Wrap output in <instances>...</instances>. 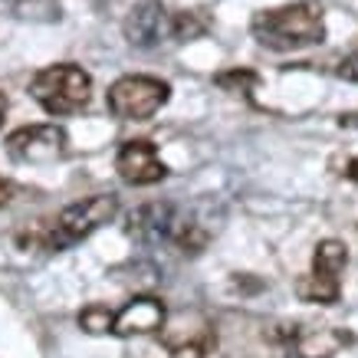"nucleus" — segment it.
Masks as SVG:
<instances>
[{
	"instance_id": "nucleus-1",
	"label": "nucleus",
	"mask_w": 358,
	"mask_h": 358,
	"mask_svg": "<svg viewBox=\"0 0 358 358\" xmlns=\"http://www.w3.org/2000/svg\"><path fill=\"white\" fill-rule=\"evenodd\" d=\"M250 30L257 36V43L276 53L289 50H306L326 40V17L315 0H299L286 3L276 10H260L250 20Z\"/></svg>"
},
{
	"instance_id": "nucleus-2",
	"label": "nucleus",
	"mask_w": 358,
	"mask_h": 358,
	"mask_svg": "<svg viewBox=\"0 0 358 358\" xmlns=\"http://www.w3.org/2000/svg\"><path fill=\"white\" fill-rule=\"evenodd\" d=\"M30 96L43 106L50 115H73L86 109L92 96V79L86 69L73 63H56L40 69L30 79Z\"/></svg>"
},
{
	"instance_id": "nucleus-3",
	"label": "nucleus",
	"mask_w": 358,
	"mask_h": 358,
	"mask_svg": "<svg viewBox=\"0 0 358 358\" xmlns=\"http://www.w3.org/2000/svg\"><path fill=\"white\" fill-rule=\"evenodd\" d=\"M119 210V201L112 194H96V197H86V201H76L69 204L59 214V217L50 224V227L36 230L33 234V243H43L46 250H66L69 243L89 237L92 230H99L102 224H109Z\"/></svg>"
},
{
	"instance_id": "nucleus-4",
	"label": "nucleus",
	"mask_w": 358,
	"mask_h": 358,
	"mask_svg": "<svg viewBox=\"0 0 358 358\" xmlns=\"http://www.w3.org/2000/svg\"><path fill=\"white\" fill-rule=\"evenodd\" d=\"M171 96V86L155 76H122L109 86L106 106L115 119L125 122H145L162 109Z\"/></svg>"
},
{
	"instance_id": "nucleus-5",
	"label": "nucleus",
	"mask_w": 358,
	"mask_h": 358,
	"mask_svg": "<svg viewBox=\"0 0 358 358\" xmlns=\"http://www.w3.org/2000/svg\"><path fill=\"white\" fill-rule=\"evenodd\" d=\"M162 342L174 358H204V355H210V348L217 345V336H214L210 322H204L201 315L181 313V315H174L171 322L164 319Z\"/></svg>"
},
{
	"instance_id": "nucleus-6",
	"label": "nucleus",
	"mask_w": 358,
	"mask_h": 358,
	"mask_svg": "<svg viewBox=\"0 0 358 358\" xmlns=\"http://www.w3.org/2000/svg\"><path fill=\"white\" fill-rule=\"evenodd\" d=\"M7 152L17 162H56L66 152V131L59 125H23L7 135Z\"/></svg>"
},
{
	"instance_id": "nucleus-7",
	"label": "nucleus",
	"mask_w": 358,
	"mask_h": 358,
	"mask_svg": "<svg viewBox=\"0 0 358 358\" xmlns=\"http://www.w3.org/2000/svg\"><path fill=\"white\" fill-rule=\"evenodd\" d=\"M115 171H119L122 181H129L135 187H145V185H158L164 181V162L158 158V148L152 141L145 138H135V141H125L115 155Z\"/></svg>"
},
{
	"instance_id": "nucleus-8",
	"label": "nucleus",
	"mask_w": 358,
	"mask_h": 358,
	"mask_svg": "<svg viewBox=\"0 0 358 358\" xmlns=\"http://www.w3.org/2000/svg\"><path fill=\"white\" fill-rule=\"evenodd\" d=\"M168 23H171V13L162 7V0H141L138 7L125 17V40L131 46H148L162 43L168 36Z\"/></svg>"
},
{
	"instance_id": "nucleus-9",
	"label": "nucleus",
	"mask_w": 358,
	"mask_h": 358,
	"mask_svg": "<svg viewBox=\"0 0 358 358\" xmlns=\"http://www.w3.org/2000/svg\"><path fill=\"white\" fill-rule=\"evenodd\" d=\"M164 319V306L152 296H138L131 299L125 309L115 313V322H112V336H148V332H162Z\"/></svg>"
},
{
	"instance_id": "nucleus-10",
	"label": "nucleus",
	"mask_w": 358,
	"mask_h": 358,
	"mask_svg": "<svg viewBox=\"0 0 358 358\" xmlns=\"http://www.w3.org/2000/svg\"><path fill=\"white\" fill-rule=\"evenodd\" d=\"M174 207L171 204H145L129 217V234H135L138 240H162L171 237L174 227Z\"/></svg>"
},
{
	"instance_id": "nucleus-11",
	"label": "nucleus",
	"mask_w": 358,
	"mask_h": 358,
	"mask_svg": "<svg viewBox=\"0 0 358 358\" xmlns=\"http://www.w3.org/2000/svg\"><path fill=\"white\" fill-rule=\"evenodd\" d=\"M296 296H299L303 303L332 306V303H338V296H342V282H338V276H332V273L313 270L296 282Z\"/></svg>"
},
{
	"instance_id": "nucleus-12",
	"label": "nucleus",
	"mask_w": 358,
	"mask_h": 358,
	"mask_svg": "<svg viewBox=\"0 0 358 358\" xmlns=\"http://www.w3.org/2000/svg\"><path fill=\"white\" fill-rule=\"evenodd\" d=\"M342 342H348L342 332H313L296 345V358H332Z\"/></svg>"
},
{
	"instance_id": "nucleus-13",
	"label": "nucleus",
	"mask_w": 358,
	"mask_h": 358,
	"mask_svg": "<svg viewBox=\"0 0 358 358\" xmlns=\"http://www.w3.org/2000/svg\"><path fill=\"white\" fill-rule=\"evenodd\" d=\"M210 23L201 17V13H191V10H181V13H171V23H168V36L174 43H187V40H197L204 36Z\"/></svg>"
},
{
	"instance_id": "nucleus-14",
	"label": "nucleus",
	"mask_w": 358,
	"mask_h": 358,
	"mask_svg": "<svg viewBox=\"0 0 358 358\" xmlns=\"http://www.w3.org/2000/svg\"><path fill=\"white\" fill-rule=\"evenodd\" d=\"M315 266L313 270H322V273H332V276H338V273L348 266V250L342 240H322L319 247H315Z\"/></svg>"
},
{
	"instance_id": "nucleus-15",
	"label": "nucleus",
	"mask_w": 358,
	"mask_h": 358,
	"mask_svg": "<svg viewBox=\"0 0 358 358\" xmlns=\"http://www.w3.org/2000/svg\"><path fill=\"white\" fill-rule=\"evenodd\" d=\"M10 10L20 20H36V23H50L59 20V0H10Z\"/></svg>"
},
{
	"instance_id": "nucleus-16",
	"label": "nucleus",
	"mask_w": 358,
	"mask_h": 358,
	"mask_svg": "<svg viewBox=\"0 0 358 358\" xmlns=\"http://www.w3.org/2000/svg\"><path fill=\"white\" fill-rule=\"evenodd\" d=\"M112 322H115V313H112L109 306H102V303H92V306H86V309L79 313V326L86 329L89 336H109Z\"/></svg>"
},
{
	"instance_id": "nucleus-17",
	"label": "nucleus",
	"mask_w": 358,
	"mask_h": 358,
	"mask_svg": "<svg viewBox=\"0 0 358 358\" xmlns=\"http://www.w3.org/2000/svg\"><path fill=\"white\" fill-rule=\"evenodd\" d=\"M214 83H217L220 89H227V92H243V96H250V92L257 89V83H260V76L250 73V69H230V73H220Z\"/></svg>"
},
{
	"instance_id": "nucleus-18",
	"label": "nucleus",
	"mask_w": 358,
	"mask_h": 358,
	"mask_svg": "<svg viewBox=\"0 0 358 358\" xmlns=\"http://www.w3.org/2000/svg\"><path fill=\"white\" fill-rule=\"evenodd\" d=\"M336 73L342 79H348V83H358V56H348V59H342Z\"/></svg>"
},
{
	"instance_id": "nucleus-19",
	"label": "nucleus",
	"mask_w": 358,
	"mask_h": 358,
	"mask_svg": "<svg viewBox=\"0 0 358 358\" xmlns=\"http://www.w3.org/2000/svg\"><path fill=\"white\" fill-rule=\"evenodd\" d=\"M338 174H345L348 181H355L358 185V158H345V164H342V171Z\"/></svg>"
},
{
	"instance_id": "nucleus-20",
	"label": "nucleus",
	"mask_w": 358,
	"mask_h": 358,
	"mask_svg": "<svg viewBox=\"0 0 358 358\" xmlns=\"http://www.w3.org/2000/svg\"><path fill=\"white\" fill-rule=\"evenodd\" d=\"M10 197H13V185H10V181H3V178H0V207L7 204Z\"/></svg>"
},
{
	"instance_id": "nucleus-21",
	"label": "nucleus",
	"mask_w": 358,
	"mask_h": 358,
	"mask_svg": "<svg viewBox=\"0 0 358 358\" xmlns=\"http://www.w3.org/2000/svg\"><path fill=\"white\" fill-rule=\"evenodd\" d=\"M3 115H7V99H3V92H0V125H3Z\"/></svg>"
}]
</instances>
